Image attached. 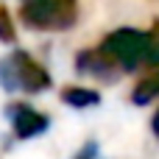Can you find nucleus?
<instances>
[{
    "label": "nucleus",
    "instance_id": "f257e3e1",
    "mask_svg": "<svg viewBox=\"0 0 159 159\" xmlns=\"http://www.w3.org/2000/svg\"><path fill=\"white\" fill-rule=\"evenodd\" d=\"M0 87L6 92H45L50 87V73L25 50H14L0 61Z\"/></svg>",
    "mask_w": 159,
    "mask_h": 159
},
{
    "label": "nucleus",
    "instance_id": "f03ea898",
    "mask_svg": "<svg viewBox=\"0 0 159 159\" xmlns=\"http://www.w3.org/2000/svg\"><path fill=\"white\" fill-rule=\"evenodd\" d=\"M20 20L31 31H67L78 20V0H25Z\"/></svg>",
    "mask_w": 159,
    "mask_h": 159
},
{
    "label": "nucleus",
    "instance_id": "7ed1b4c3",
    "mask_svg": "<svg viewBox=\"0 0 159 159\" xmlns=\"http://www.w3.org/2000/svg\"><path fill=\"white\" fill-rule=\"evenodd\" d=\"M101 48L112 56V61L123 70V73H131L143 64H148V34L145 31H137V28H117L112 31Z\"/></svg>",
    "mask_w": 159,
    "mask_h": 159
},
{
    "label": "nucleus",
    "instance_id": "20e7f679",
    "mask_svg": "<svg viewBox=\"0 0 159 159\" xmlns=\"http://www.w3.org/2000/svg\"><path fill=\"white\" fill-rule=\"evenodd\" d=\"M6 115H8V120H11V129H14V137H17V140H34V137L45 134L48 126H50L48 115L36 112V109L28 106V103H11V106L6 109Z\"/></svg>",
    "mask_w": 159,
    "mask_h": 159
},
{
    "label": "nucleus",
    "instance_id": "39448f33",
    "mask_svg": "<svg viewBox=\"0 0 159 159\" xmlns=\"http://www.w3.org/2000/svg\"><path fill=\"white\" fill-rule=\"evenodd\" d=\"M75 64H78V70H81V73L95 75V78H101V81H112V78H117V75L123 73V70L112 61V56H109L103 48L81 50V53H78V59H75Z\"/></svg>",
    "mask_w": 159,
    "mask_h": 159
},
{
    "label": "nucleus",
    "instance_id": "423d86ee",
    "mask_svg": "<svg viewBox=\"0 0 159 159\" xmlns=\"http://www.w3.org/2000/svg\"><path fill=\"white\" fill-rule=\"evenodd\" d=\"M154 98H159V64H154V67L137 81V87L131 89V101H134L137 106H145V103H151Z\"/></svg>",
    "mask_w": 159,
    "mask_h": 159
},
{
    "label": "nucleus",
    "instance_id": "0eeeda50",
    "mask_svg": "<svg viewBox=\"0 0 159 159\" xmlns=\"http://www.w3.org/2000/svg\"><path fill=\"white\" fill-rule=\"evenodd\" d=\"M61 101L73 109H89L101 101V95L95 89H87V87H67V89H61Z\"/></svg>",
    "mask_w": 159,
    "mask_h": 159
},
{
    "label": "nucleus",
    "instance_id": "6e6552de",
    "mask_svg": "<svg viewBox=\"0 0 159 159\" xmlns=\"http://www.w3.org/2000/svg\"><path fill=\"white\" fill-rule=\"evenodd\" d=\"M14 39H17V31H14V20H11L8 8H6V6H0V42L11 45Z\"/></svg>",
    "mask_w": 159,
    "mask_h": 159
},
{
    "label": "nucleus",
    "instance_id": "1a4fd4ad",
    "mask_svg": "<svg viewBox=\"0 0 159 159\" xmlns=\"http://www.w3.org/2000/svg\"><path fill=\"white\" fill-rule=\"evenodd\" d=\"M145 34H148V64L154 67L159 64V20H154L151 31H145Z\"/></svg>",
    "mask_w": 159,
    "mask_h": 159
},
{
    "label": "nucleus",
    "instance_id": "9d476101",
    "mask_svg": "<svg viewBox=\"0 0 159 159\" xmlns=\"http://www.w3.org/2000/svg\"><path fill=\"white\" fill-rule=\"evenodd\" d=\"M95 157H98V145H95V143H87L73 159H95Z\"/></svg>",
    "mask_w": 159,
    "mask_h": 159
},
{
    "label": "nucleus",
    "instance_id": "9b49d317",
    "mask_svg": "<svg viewBox=\"0 0 159 159\" xmlns=\"http://www.w3.org/2000/svg\"><path fill=\"white\" fill-rule=\"evenodd\" d=\"M151 129H154V137L159 140V109L154 112V120H151Z\"/></svg>",
    "mask_w": 159,
    "mask_h": 159
}]
</instances>
